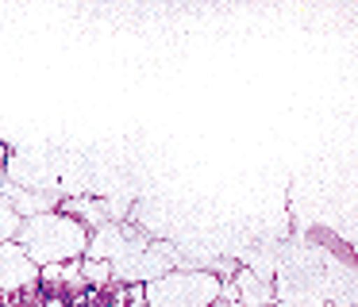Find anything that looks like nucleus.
<instances>
[{"label":"nucleus","mask_w":358,"mask_h":307,"mask_svg":"<svg viewBox=\"0 0 358 307\" xmlns=\"http://www.w3.org/2000/svg\"><path fill=\"white\" fill-rule=\"evenodd\" d=\"M16 246L27 253L35 269H50V265H70V261L85 257L89 246V230L81 227L78 219L62 211L50 215H35V219H24L16 234Z\"/></svg>","instance_id":"nucleus-1"},{"label":"nucleus","mask_w":358,"mask_h":307,"mask_svg":"<svg viewBox=\"0 0 358 307\" xmlns=\"http://www.w3.org/2000/svg\"><path fill=\"white\" fill-rule=\"evenodd\" d=\"M220 288L224 280L212 269H170L158 280L143 284V299L150 307H216Z\"/></svg>","instance_id":"nucleus-2"},{"label":"nucleus","mask_w":358,"mask_h":307,"mask_svg":"<svg viewBox=\"0 0 358 307\" xmlns=\"http://www.w3.org/2000/svg\"><path fill=\"white\" fill-rule=\"evenodd\" d=\"M4 181L20 184V188L62 192V188H58L55 161H50V158H35L31 150H8V161H4Z\"/></svg>","instance_id":"nucleus-3"},{"label":"nucleus","mask_w":358,"mask_h":307,"mask_svg":"<svg viewBox=\"0 0 358 307\" xmlns=\"http://www.w3.org/2000/svg\"><path fill=\"white\" fill-rule=\"evenodd\" d=\"M35 280H39V269L27 261V253L16 242H0V296L31 288Z\"/></svg>","instance_id":"nucleus-4"},{"label":"nucleus","mask_w":358,"mask_h":307,"mask_svg":"<svg viewBox=\"0 0 358 307\" xmlns=\"http://www.w3.org/2000/svg\"><path fill=\"white\" fill-rule=\"evenodd\" d=\"M0 196L12 204V211L20 215V219H35V215H50L58 211V204H62V192H39V188H20V184L4 181L0 177Z\"/></svg>","instance_id":"nucleus-5"},{"label":"nucleus","mask_w":358,"mask_h":307,"mask_svg":"<svg viewBox=\"0 0 358 307\" xmlns=\"http://www.w3.org/2000/svg\"><path fill=\"white\" fill-rule=\"evenodd\" d=\"M20 227H24V219H20L16 211H12V204L4 196H0V242H16Z\"/></svg>","instance_id":"nucleus-6"},{"label":"nucleus","mask_w":358,"mask_h":307,"mask_svg":"<svg viewBox=\"0 0 358 307\" xmlns=\"http://www.w3.org/2000/svg\"><path fill=\"white\" fill-rule=\"evenodd\" d=\"M81 280H89V284H108V280H112V265H108V261H89V257H81Z\"/></svg>","instance_id":"nucleus-7"},{"label":"nucleus","mask_w":358,"mask_h":307,"mask_svg":"<svg viewBox=\"0 0 358 307\" xmlns=\"http://www.w3.org/2000/svg\"><path fill=\"white\" fill-rule=\"evenodd\" d=\"M4 161H8V146L0 142V177H4Z\"/></svg>","instance_id":"nucleus-8"},{"label":"nucleus","mask_w":358,"mask_h":307,"mask_svg":"<svg viewBox=\"0 0 358 307\" xmlns=\"http://www.w3.org/2000/svg\"><path fill=\"white\" fill-rule=\"evenodd\" d=\"M347 307H355V304H347Z\"/></svg>","instance_id":"nucleus-9"}]
</instances>
